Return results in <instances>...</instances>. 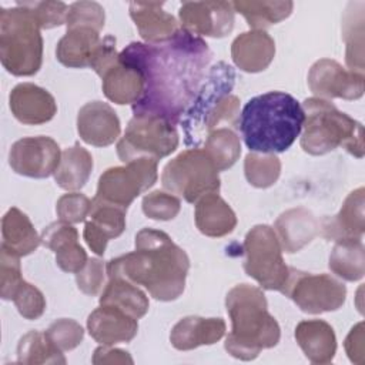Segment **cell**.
<instances>
[{
	"label": "cell",
	"instance_id": "obj_9",
	"mask_svg": "<svg viewBox=\"0 0 365 365\" xmlns=\"http://www.w3.org/2000/svg\"><path fill=\"white\" fill-rule=\"evenodd\" d=\"M244 271L261 288L282 292L289 275V267L282 258V248L272 227H252L242 242Z\"/></svg>",
	"mask_w": 365,
	"mask_h": 365
},
{
	"label": "cell",
	"instance_id": "obj_18",
	"mask_svg": "<svg viewBox=\"0 0 365 365\" xmlns=\"http://www.w3.org/2000/svg\"><path fill=\"white\" fill-rule=\"evenodd\" d=\"M11 114L23 124L38 125L50 121L57 113L54 97L33 83L17 84L9 96Z\"/></svg>",
	"mask_w": 365,
	"mask_h": 365
},
{
	"label": "cell",
	"instance_id": "obj_41",
	"mask_svg": "<svg viewBox=\"0 0 365 365\" xmlns=\"http://www.w3.org/2000/svg\"><path fill=\"white\" fill-rule=\"evenodd\" d=\"M104 9L97 1H76L68 6L66 27H91L98 31L104 27Z\"/></svg>",
	"mask_w": 365,
	"mask_h": 365
},
{
	"label": "cell",
	"instance_id": "obj_44",
	"mask_svg": "<svg viewBox=\"0 0 365 365\" xmlns=\"http://www.w3.org/2000/svg\"><path fill=\"white\" fill-rule=\"evenodd\" d=\"M48 338L60 351H71L78 346L84 338L83 327L70 318H60L46 329Z\"/></svg>",
	"mask_w": 365,
	"mask_h": 365
},
{
	"label": "cell",
	"instance_id": "obj_6",
	"mask_svg": "<svg viewBox=\"0 0 365 365\" xmlns=\"http://www.w3.org/2000/svg\"><path fill=\"white\" fill-rule=\"evenodd\" d=\"M301 148L311 155H322L342 147L356 158L364 157L362 124L339 111L329 100L319 97L305 98Z\"/></svg>",
	"mask_w": 365,
	"mask_h": 365
},
{
	"label": "cell",
	"instance_id": "obj_15",
	"mask_svg": "<svg viewBox=\"0 0 365 365\" xmlns=\"http://www.w3.org/2000/svg\"><path fill=\"white\" fill-rule=\"evenodd\" d=\"M231 1H184L178 10L180 27L194 36L221 38L234 29Z\"/></svg>",
	"mask_w": 365,
	"mask_h": 365
},
{
	"label": "cell",
	"instance_id": "obj_14",
	"mask_svg": "<svg viewBox=\"0 0 365 365\" xmlns=\"http://www.w3.org/2000/svg\"><path fill=\"white\" fill-rule=\"evenodd\" d=\"M308 86L319 98L358 100L364 96L365 77L344 68L335 60L321 58L309 68Z\"/></svg>",
	"mask_w": 365,
	"mask_h": 365
},
{
	"label": "cell",
	"instance_id": "obj_26",
	"mask_svg": "<svg viewBox=\"0 0 365 365\" xmlns=\"http://www.w3.org/2000/svg\"><path fill=\"white\" fill-rule=\"evenodd\" d=\"M225 334L222 318L190 315L181 318L171 329L170 342L178 351H190L201 345H212Z\"/></svg>",
	"mask_w": 365,
	"mask_h": 365
},
{
	"label": "cell",
	"instance_id": "obj_45",
	"mask_svg": "<svg viewBox=\"0 0 365 365\" xmlns=\"http://www.w3.org/2000/svg\"><path fill=\"white\" fill-rule=\"evenodd\" d=\"M91 210V200L77 191H70L61 195L56 204V212L60 221L68 224L83 222Z\"/></svg>",
	"mask_w": 365,
	"mask_h": 365
},
{
	"label": "cell",
	"instance_id": "obj_11",
	"mask_svg": "<svg viewBox=\"0 0 365 365\" xmlns=\"http://www.w3.org/2000/svg\"><path fill=\"white\" fill-rule=\"evenodd\" d=\"M282 294L307 314H322L339 309L346 298V287L329 274H311L289 268Z\"/></svg>",
	"mask_w": 365,
	"mask_h": 365
},
{
	"label": "cell",
	"instance_id": "obj_4",
	"mask_svg": "<svg viewBox=\"0 0 365 365\" xmlns=\"http://www.w3.org/2000/svg\"><path fill=\"white\" fill-rule=\"evenodd\" d=\"M231 319V332L225 338V351L237 359H255L262 349L274 348L281 338L275 318L268 312V302L261 288L238 284L225 297Z\"/></svg>",
	"mask_w": 365,
	"mask_h": 365
},
{
	"label": "cell",
	"instance_id": "obj_34",
	"mask_svg": "<svg viewBox=\"0 0 365 365\" xmlns=\"http://www.w3.org/2000/svg\"><path fill=\"white\" fill-rule=\"evenodd\" d=\"M234 11L244 16L248 26L252 30H265L267 27L277 24L291 16L294 3L285 1H232Z\"/></svg>",
	"mask_w": 365,
	"mask_h": 365
},
{
	"label": "cell",
	"instance_id": "obj_38",
	"mask_svg": "<svg viewBox=\"0 0 365 365\" xmlns=\"http://www.w3.org/2000/svg\"><path fill=\"white\" fill-rule=\"evenodd\" d=\"M244 174L252 187L268 188L281 174V161L275 154L250 151L244 160Z\"/></svg>",
	"mask_w": 365,
	"mask_h": 365
},
{
	"label": "cell",
	"instance_id": "obj_21",
	"mask_svg": "<svg viewBox=\"0 0 365 365\" xmlns=\"http://www.w3.org/2000/svg\"><path fill=\"white\" fill-rule=\"evenodd\" d=\"M365 190L359 187L348 194L338 214L319 221V234L328 241L362 238L365 231Z\"/></svg>",
	"mask_w": 365,
	"mask_h": 365
},
{
	"label": "cell",
	"instance_id": "obj_24",
	"mask_svg": "<svg viewBox=\"0 0 365 365\" xmlns=\"http://www.w3.org/2000/svg\"><path fill=\"white\" fill-rule=\"evenodd\" d=\"M274 231L282 251L294 254L301 251L319 234V221L304 207L289 208L277 218Z\"/></svg>",
	"mask_w": 365,
	"mask_h": 365
},
{
	"label": "cell",
	"instance_id": "obj_13",
	"mask_svg": "<svg viewBox=\"0 0 365 365\" xmlns=\"http://www.w3.org/2000/svg\"><path fill=\"white\" fill-rule=\"evenodd\" d=\"M61 151L58 144L47 135L17 140L9 153L11 170L30 178H47L58 167Z\"/></svg>",
	"mask_w": 365,
	"mask_h": 365
},
{
	"label": "cell",
	"instance_id": "obj_47",
	"mask_svg": "<svg viewBox=\"0 0 365 365\" xmlns=\"http://www.w3.org/2000/svg\"><path fill=\"white\" fill-rule=\"evenodd\" d=\"M344 348L346 351L348 358L354 364H364L365 351H364V322H358L345 338Z\"/></svg>",
	"mask_w": 365,
	"mask_h": 365
},
{
	"label": "cell",
	"instance_id": "obj_30",
	"mask_svg": "<svg viewBox=\"0 0 365 365\" xmlns=\"http://www.w3.org/2000/svg\"><path fill=\"white\" fill-rule=\"evenodd\" d=\"M1 237V244L19 257H26L34 252L41 244V238L30 218L17 207L9 208V211L3 215Z\"/></svg>",
	"mask_w": 365,
	"mask_h": 365
},
{
	"label": "cell",
	"instance_id": "obj_28",
	"mask_svg": "<svg viewBox=\"0 0 365 365\" xmlns=\"http://www.w3.org/2000/svg\"><path fill=\"white\" fill-rule=\"evenodd\" d=\"M194 220L198 231L212 238L231 234L237 225L235 212L218 192L205 194L195 202Z\"/></svg>",
	"mask_w": 365,
	"mask_h": 365
},
{
	"label": "cell",
	"instance_id": "obj_19",
	"mask_svg": "<svg viewBox=\"0 0 365 365\" xmlns=\"http://www.w3.org/2000/svg\"><path fill=\"white\" fill-rule=\"evenodd\" d=\"M87 329L98 344L115 345L130 342L138 332V322L117 307L100 305L88 315Z\"/></svg>",
	"mask_w": 365,
	"mask_h": 365
},
{
	"label": "cell",
	"instance_id": "obj_8",
	"mask_svg": "<svg viewBox=\"0 0 365 365\" xmlns=\"http://www.w3.org/2000/svg\"><path fill=\"white\" fill-rule=\"evenodd\" d=\"M163 187L187 202L195 204L210 192H218V170L204 148H188L165 164L161 173Z\"/></svg>",
	"mask_w": 365,
	"mask_h": 365
},
{
	"label": "cell",
	"instance_id": "obj_27",
	"mask_svg": "<svg viewBox=\"0 0 365 365\" xmlns=\"http://www.w3.org/2000/svg\"><path fill=\"white\" fill-rule=\"evenodd\" d=\"M295 339L312 364H329L336 352L334 328L322 319L301 321L295 328Z\"/></svg>",
	"mask_w": 365,
	"mask_h": 365
},
{
	"label": "cell",
	"instance_id": "obj_32",
	"mask_svg": "<svg viewBox=\"0 0 365 365\" xmlns=\"http://www.w3.org/2000/svg\"><path fill=\"white\" fill-rule=\"evenodd\" d=\"M98 301L100 305L117 307L135 319L144 317L150 307L147 295L135 284L121 277H108Z\"/></svg>",
	"mask_w": 365,
	"mask_h": 365
},
{
	"label": "cell",
	"instance_id": "obj_10",
	"mask_svg": "<svg viewBox=\"0 0 365 365\" xmlns=\"http://www.w3.org/2000/svg\"><path fill=\"white\" fill-rule=\"evenodd\" d=\"M178 143L175 124L155 115H133L115 148L123 163L141 157L158 161L174 153Z\"/></svg>",
	"mask_w": 365,
	"mask_h": 365
},
{
	"label": "cell",
	"instance_id": "obj_23",
	"mask_svg": "<svg viewBox=\"0 0 365 365\" xmlns=\"http://www.w3.org/2000/svg\"><path fill=\"white\" fill-rule=\"evenodd\" d=\"M274 56V38L265 30L244 31L231 44V58L245 73L264 71L272 63Z\"/></svg>",
	"mask_w": 365,
	"mask_h": 365
},
{
	"label": "cell",
	"instance_id": "obj_3",
	"mask_svg": "<svg viewBox=\"0 0 365 365\" xmlns=\"http://www.w3.org/2000/svg\"><path fill=\"white\" fill-rule=\"evenodd\" d=\"M301 103L284 91L252 97L240 114L238 130L250 151L277 154L287 151L304 124Z\"/></svg>",
	"mask_w": 365,
	"mask_h": 365
},
{
	"label": "cell",
	"instance_id": "obj_42",
	"mask_svg": "<svg viewBox=\"0 0 365 365\" xmlns=\"http://www.w3.org/2000/svg\"><path fill=\"white\" fill-rule=\"evenodd\" d=\"M23 281L20 257L1 244L0 248V295L4 301H11V295Z\"/></svg>",
	"mask_w": 365,
	"mask_h": 365
},
{
	"label": "cell",
	"instance_id": "obj_5",
	"mask_svg": "<svg viewBox=\"0 0 365 365\" xmlns=\"http://www.w3.org/2000/svg\"><path fill=\"white\" fill-rule=\"evenodd\" d=\"M235 71L225 61L214 64L204 78L192 103L180 118L187 145L197 148L215 128L238 130L240 98L231 94Z\"/></svg>",
	"mask_w": 365,
	"mask_h": 365
},
{
	"label": "cell",
	"instance_id": "obj_16",
	"mask_svg": "<svg viewBox=\"0 0 365 365\" xmlns=\"http://www.w3.org/2000/svg\"><path fill=\"white\" fill-rule=\"evenodd\" d=\"M127 210L98 197L91 200L88 221H86L83 237L96 255H104L107 242L120 237L125 230Z\"/></svg>",
	"mask_w": 365,
	"mask_h": 365
},
{
	"label": "cell",
	"instance_id": "obj_31",
	"mask_svg": "<svg viewBox=\"0 0 365 365\" xmlns=\"http://www.w3.org/2000/svg\"><path fill=\"white\" fill-rule=\"evenodd\" d=\"M93 165L91 154L81 147L80 143H76L61 153L58 167L53 175L60 188L66 191H78L88 181Z\"/></svg>",
	"mask_w": 365,
	"mask_h": 365
},
{
	"label": "cell",
	"instance_id": "obj_12",
	"mask_svg": "<svg viewBox=\"0 0 365 365\" xmlns=\"http://www.w3.org/2000/svg\"><path fill=\"white\" fill-rule=\"evenodd\" d=\"M157 165V160L141 157L106 170L98 178L96 197L127 210L140 194L154 185L158 178Z\"/></svg>",
	"mask_w": 365,
	"mask_h": 365
},
{
	"label": "cell",
	"instance_id": "obj_17",
	"mask_svg": "<svg viewBox=\"0 0 365 365\" xmlns=\"http://www.w3.org/2000/svg\"><path fill=\"white\" fill-rule=\"evenodd\" d=\"M77 133L90 145L107 147L120 137L121 124L110 104L90 101L78 110Z\"/></svg>",
	"mask_w": 365,
	"mask_h": 365
},
{
	"label": "cell",
	"instance_id": "obj_25",
	"mask_svg": "<svg viewBox=\"0 0 365 365\" xmlns=\"http://www.w3.org/2000/svg\"><path fill=\"white\" fill-rule=\"evenodd\" d=\"M163 6L164 3L158 1H131L128 6L130 17L145 43H164L180 30L175 17L167 13Z\"/></svg>",
	"mask_w": 365,
	"mask_h": 365
},
{
	"label": "cell",
	"instance_id": "obj_35",
	"mask_svg": "<svg viewBox=\"0 0 365 365\" xmlns=\"http://www.w3.org/2000/svg\"><path fill=\"white\" fill-rule=\"evenodd\" d=\"M364 3L355 11V3L346 6L342 23L344 40L346 43L345 61L349 71L364 74Z\"/></svg>",
	"mask_w": 365,
	"mask_h": 365
},
{
	"label": "cell",
	"instance_id": "obj_43",
	"mask_svg": "<svg viewBox=\"0 0 365 365\" xmlns=\"http://www.w3.org/2000/svg\"><path fill=\"white\" fill-rule=\"evenodd\" d=\"M29 9L37 20L40 29H53L66 24L68 6L63 1H17Z\"/></svg>",
	"mask_w": 365,
	"mask_h": 365
},
{
	"label": "cell",
	"instance_id": "obj_40",
	"mask_svg": "<svg viewBox=\"0 0 365 365\" xmlns=\"http://www.w3.org/2000/svg\"><path fill=\"white\" fill-rule=\"evenodd\" d=\"M19 314L26 319H37L46 311V298L43 292L27 281H21L11 295Z\"/></svg>",
	"mask_w": 365,
	"mask_h": 365
},
{
	"label": "cell",
	"instance_id": "obj_46",
	"mask_svg": "<svg viewBox=\"0 0 365 365\" xmlns=\"http://www.w3.org/2000/svg\"><path fill=\"white\" fill-rule=\"evenodd\" d=\"M106 265L98 258H88L86 265L76 274V282L86 295H97L104 287Z\"/></svg>",
	"mask_w": 365,
	"mask_h": 365
},
{
	"label": "cell",
	"instance_id": "obj_1",
	"mask_svg": "<svg viewBox=\"0 0 365 365\" xmlns=\"http://www.w3.org/2000/svg\"><path fill=\"white\" fill-rule=\"evenodd\" d=\"M120 57L144 76L145 91L133 115H155L177 124L197 96L211 61L208 44L181 29L164 43H130Z\"/></svg>",
	"mask_w": 365,
	"mask_h": 365
},
{
	"label": "cell",
	"instance_id": "obj_7",
	"mask_svg": "<svg viewBox=\"0 0 365 365\" xmlns=\"http://www.w3.org/2000/svg\"><path fill=\"white\" fill-rule=\"evenodd\" d=\"M31 11L16 3L0 9V60L13 76L36 74L43 63V37Z\"/></svg>",
	"mask_w": 365,
	"mask_h": 365
},
{
	"label": "cell",
	"instance_id": "obj_33",
	"mask_svg": "<svg viewBox=\"0 0 365 365\" xmlns=\"http://www.w3.org/2000/svg\"><path fill=\"white\" fill-rule=\"evenodd\" d=\"M329 269L345 281H358L365 274V248L362 238H348L335 242L328 262Z\"/></svg>",
	"mask_w": 365,
	"mask_h": 365
},
{
	"label": "cell",
	"instance_id": "obj_37",
	"mask_svg": "<svg viewBox=\"0 0 365 365\" xmlns=\"http://www.w3.org/2000/svg\"><path fill=\"white\" fill-rule=\"evenodd\" d=\"M204 151L212 160L218 171L232 167L241 155V143L235 130L220 127L208 133L205 137Z\"/></svg>",
	"mask_w": 365,
	"mask_h": 365
},
{
	"label": "cell",
	"instance_id": "obj_2",
	"mask_svg": "<svg viewBox=\"0 0 365 365\" xmlns=\"http://www.w3.org/2000/svg\"><path fill=\"white\" fill-rule=\"evenodd\" d=\"M135 250L107 262L108 277H121L143 285L158 301H174L185 288L188 255L168 234L143 228L135 235Z\"/></svg>",
	"mask_w": 365,
	"mask_h": 365
},
{
	"label": "cell",
	"instance_id": "obj_22",
	"mask_svg": "<svg viewBox=\"0 0 365 365\" xmlns=\"http://www.w3.org/2000/svg\"><path fill=\"white\" fill-rule=\"evenodd\" d=\"M104 96L120 106L137 104L145 91L143 73L131 63L118 58L101 74Z\"/></svg>",
	"mask_w": 365,
	"mask_h": 365
},
{
	"label": "cell",
	"instance_id": "obj_20",
	"mask_svg": "<svg viewBox=\"0 0 365 365\" xmlns=\"http://www.w3.org/2000/svg\"><path fill=\"white\" fill-rule=\"evenodd\" d=\"M40 238L44 247L54 251L56 262L61 271L77 274L86 265L88 257L78 244V232L71 224L51 222L43 230Z\"/></svg>",
	"mask_w": 365,
	"mask_h": 365
},
{
	"label": "cell",
	"instance_id": "obj_48",
	"mask_svg": "<svg viewBox=\"0 0 365 365\" xmlns=\"http://www.w3.org/2000/svg\"><path fill=\"white\" fill-rule=\"evenodd\" d=\"M93 364L101 365V364H134L131 355L118 348H113V345H101L96 348L93 354Z\"/></svg>",
	"mask_w": 365,
	"mask_h": 365
},
{
	"label": "cell",
	"instance_id": "obj_29",
	"mask_svg": "<svg viewBox=\"0 0 365 365\" xmlns=\"http://www.w3.org/2000/svg\"><path fill=\"white\" fill-rule=\"evenodd\" d=\"M100 31L91 27H71L58 40L56 47L57 60L71 68L90 67V60L98 47Z\"/></svg>",
	"mask_w": 365,
	"mask_h": 365
},
{
	"label": "cell",
	"instance_id": "obj_39",
	"mask_svg": "<svg viewBox=\"0 0 365 365\" xmlns=\"http://www.w3.org/2000/svg\"><path fill=\"white\" fill-rule=\"evenodd\" d=\"M143 212L157 221H168L178 215L181 208V201L177 195L165 191H151L144 195L143 202Z\"/></svg>",
	"mask_w": 365,
	"mask_h": 365
},
{
	"label": "cell",
	"instance_id": "obj_36",
	"mask_svg": "<svg viewBox=\"0 0 365 365\" xmlns=\"http://www.w3.org/2000/svg\"><path fill=\"white\" fill-rule=\"evenodd\" d=\"M17 362L24 365L36 364H66L63 351H60L48 335L40 331L27 332L17 345Z\"/></svg>",
	"mask_w": 365,
	"mask_h": 365
}]
</instances>
